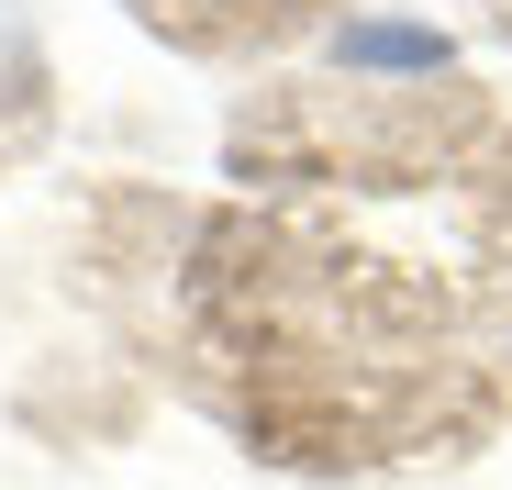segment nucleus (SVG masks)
Listing matches in <instances>:
<instances>
[{
    "label": "nucleus",
    "instance_id": "f257e3e1",
    "mask_svg": "<svg viewBox=\"0 0 512 490\" xmlns=\"http://www.w3.org/2000/svg\"><path fill=\"white\" fill-rule=\"evenodd\" d=\"M334 56H346V67H379V78H435L457 45H446L435 23H390V12H357L346 34H334Z\"/></svg>",
    "mask_w": 512,
    "mask_h": 490
}]
</instances>
